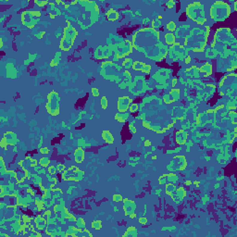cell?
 Returning a JSON list of instances; mask_svg holds the SVG:
<instances>
[{"instance_id":"6da1fadb","label":"cell","mask_w":237,"mask_h":237,"mask_svg":"<svg viewBox=\"0 0 237 237\" xmlns=\"http://www.w3.org/2000/svg\"><path fill=\"white\" fill-rule=\"evenodd\" d=\"M132 46L143 53L151 60L161 61L167 55L168 49L160 41V33L153 28L138 29L132 35Z\"/></svg>"},{"instance_id":"7a4b0ae2","label":"cell","mask_w":237,"mask_h":237,"mask_svg":"<svg viewBox=\"0 0 237 237\" xmlns=\"http://www.w3.org/2000/svg\"><path fill=\"white\" fill-rule=\"evenodd\" d=\"M210 32V26H205V29L195 28L185 38L184 45L191 46V49L195 52H203L207 43Z\"/></svg>"},{"instance_id":"3957f363","label":"cell","mask_w":237,"mask_h":237,"mask_svg":"<svg viewBox=\"0 0 237 237\" xmlns=\"http://www.w3.org/2000/svg\"><path fill=\"white\" fill-rule=\"evenodd\" d=\"M236 44V39L234 35L232 33V31L228 28H220L218 29L214 34L213 42L211 44V47L220 46L222 49L226 47L234 46Z\"/></svg>"},{"instance_id":"277c9868","label":"cell","mask_w":237,"mask_h":237,"mask_svg":"<svg viewBox=\"0 0 237 237\" xmlns=\"http://www.w3.org/2000/svg\"><path fill=\"white\" fill-rule=\"evenodd\" d=\"M219 88L221 91L220 96L233 97L237 89V75L234 72L225 74L221 79Z\"/></svg>"},{"instance_id":"5b68a950","label":"cell","mask_w":237,"mask_h":237,"mask_svg":"<svg viewBox=\"0 0 237 237\" xmlns=\"http://www.w3.org/2000/svg\"><path fill=\"white\" fill-rule=\"evenodd\" d=\"M232 9L228 3L224 1H216L210 9L211 20L216 22H222L226 21L231 15Z\"/></svg>"},{"instance_id":"8992f818","label":"cell","mask_w":237,"mask_h":237,"mask_svg":"<svg viewBox=\"0 0 237 237\" xmlns=\"http://www.w3.org/2000/svg\"><path fill=\"white\" fill-rule=\"evenodd\" d=\"M186 15L196 24L203 26L207 22L205 7L200 2H193L186 7Z\"/></svg>"},{"instance_id":"52a82bcc","label":"cell","mask_w":237,"mask_h":237,"mask_svg":"<svg viewBox=\"0 0 237 237\" xmlns=\"http://www.w3.org/2000/svg\"><path fill=\"white\" fill-rule=\"evenodd\" d=\"M68 22L67 26L64 28L63 35H62V38L59 44V48L65 52H68L71 49V47L73 46V44H74V41L76 40L77 36H78V32L76 30V28L73 27L70 22Z\"/></svg>"},{"instance_id":"ba28073f","label":"cell","mask_w":237,"mask_h":237,"mask_svg":"<svg viewBox=\"0 0 237 237\" xmlns=\"http://www.w3.org/2000/svg\"><path fill=\"white\" fill-rule=\"evenodd\" d=\"M59 102L60 97L56 91H52L47 94L45 109L49 115L56 117L59 114Z\"/></svg>"},{"instance_id":"9c48e42d","label":"cell","mask_w":237,"mask_h":237,"mask_svg":"<svg viewBox=\"0 0 237 237\" xmlns=\"http://www.w3.org/2000/svg\"><path fill=\"white\" fill-rule=\"evenodd\" d=\"M41 12L37 10H25L21 14V21L24 26L29 29L33 28L39 22Z\"/></svg>"},{"instance_id":"30bf717a","label":"cell","mask_w":237,"mask_h":237,"mask_svg":"<svg viewBox=\"0 0 237 237\" xmlns=\"http://www.w3.org/2000/svg\"><path fill=\"white\" fill-rule=\"evenodd\" d=\"M84 176V172L81 170L76 166H71L68 169H65L64 172L62 173V179L64 181L70 182H80Z\"/></svg>"},{"instance_id":"8fae6325","label":"cell","mask_w":237,"mask_h":237,"mask_svg":"<svg viewBox=\"0 0 237 237\" xmlns=\"http://www.w3.org/2000/svg\"><path fill=\"white\" fill-rule=\"evenodd\" d=\"M132 44L129 40H125L123 43L120 44L118 45V51L116 54V58L117 59H123L126 58V56L132 52Z\"/></svg>"},{"instance_id":"7c38bea8","label":"cell","mask_w":237,"mask_h":237,"mask_svg":"<svg viewBox=\"0 0 237 237\" xmlns=\"http://www.w3.org/2000/svg\"><path fill=\"white\" fill-rule=\"evenodd\" d=\"M17 135L14 134L13 132L7 131L4 134V136L1 141V146L5 147L6 146H15L17 144Z\"/></svg>"},{"instance_id":"4fadbf2b","label":"cell","mask_w":237,"mask_h":237,"mask_svg":"<svg viewBox=\"0 0 237 237\" xmlns=\"http://www.w3.org/2000/svg\"><path fill=\"white\" fill-rule=\"evenodd\" d=\"M132 100L129 97H120L117 102V108L119 112H127L130 106L132 105Z\"/></svg>"},{"instance_id":"5bb4252c","label":"cell","mask_w":237,"mask_h":237,"mask_svg":"<svg viewBox=\"0 0 237 237\" xmlns=\"http://www.w3.org/2000/svg\"><path fill=\"white\" fill-rule=\"evenodd\" d=\"M143 126L146 129L152 130L153 132H156L158 134H163L166 132V128L163 127L162 125L158 122H151V121H143Z\"/></svg>"},{"instance_id":"9a60e30c","label":"cell","mask_w":237,"mask_h":237,"mask_svg":"<svg viewBox=\"0 0 237 237\" xmlns=\"http://www.w3.org/2000/svg\"><path fill=\"white\" fill-rule=\"evenodd\" d=\"M123 202V210H124V213L126 216L131 215L132 213H135L136 211V204L134 201L130 200L128 198H125L122 200Z\"/></svg>"},{"instance_id":"2e32d148","label":"cell","mask_w":237,"mask_h":237,"mask_svg":"<svg viewBox=\"0 0 237 237\" xmlns=\"http://www.w3.org/2000/svg\"><path fill=\"white\" fill-rule=\"evenodd\" d=\"M151 66L149 64H146L142 61H134L132 64V70H134L136 71H141L145 74H149L151 71Z\"/></svg>"},{"instance_id":"e0dca14e","label":"cell","mask_w":237,"mask_h":237,"mask_svg":"<svg viewBox=\"0 0 237 237\" xmlns=\"http://www.w3.org/2000/svg\"><path fill=\"white\" fill-rule=\"evenodd\" d=\"M185 195H186L185 189L183 186H180V187H176V189L173 191V193L172 195H170V197L172 198V200L174 202L178 203V202H181L185 197Z\"/></svg>"},{"instance_id":"ac0fdd59","label":"cell","mask_w":237,"mask_h":237,"mask_svg":"<svg viewBox=\"0 0 237 237\" xmlns=\"http://www.w3.org/2000/svg\"><path fill=\"white\" fill-rule=\"evenodd\" d=\"M33 222H34L35 227L38 231H45L47 228V225H48V223H49L45 218L44 216H41V215H38L37 217H35Z\"/></svg>"},{"instance_id":"d6986e66","label":"cell","mask_w":237,"mask_h":237,"mask_svg":"<svg viewBox=\"0 0 237 237\" xmlns=\"http://www.w3.org/2000/svg\"><path fill=\"white\" fill-rule=\"evenodd\" d=\"M173 160L176 170H184L187 167V160L184 156H174Z\"/></svg>"},{"instance_id":"ffe728a7","label":"cell","mask_w":237,"mask_h":237,"mask_svg":"<svg viewBox=\"0 0 237 237\" xmlns=\"http://www.w3.org/2000/svg\"><path fill=\"white\" fill-rule=\"evenodd\" d=\"M188 140V134L184 130H179L175 134V141L180 146L184 145Z\"/></svg>"},{"instance_id":"44dd1931","label":"cell","mask_w":237,"mask_h":237,"mask_svg":"<svg viewBox=\"0 0 237 237\" xmlns=\"http://www.w3.org/2000/svg\"><path fill=\"white\" fill-rule=\"evenodd\" d=\"M28 176H29V173H28V170L25 169V168H22L21 170H18V172H16V184H22L23 183L25 180L28 178Z\"/></svg>"},{"instance_id":"7402d4cb","label":"cell","mask_w":237,"mask_h":237,"mask_svg":"<svg viewBox=\"0 0 237 237\" xmlns=\"http://www.w3.org/2000/svg\"><path fill=\"white\" fill-rule=\"evenodd\" d=\"M85 159V152L82 147H78L74 151V160L76 163H82Z\"/></svg>"},{"instance_id":"603a6c76","label":"cell","mask_w":237,"mask_h":237,"mask_svg":"<svg viewBox=\"0 0 237 237\" xmlns=\"http://www.w3.org/2000/svg\"><path fill=\"white\" fill-rule=\"evenodd\" d=\"M198 70H199V71H200V72L205 73L206 76H210V75L212 74V72H213L212 65L210 63H208V62H206L205 64H203Z\"/></svg>"},{"instance_id":"cb8c5ba5","label":"cell","mask_w":237,"mask_h":237,"mask_svg":"<svg viewBox=\"0 0 237 237\" xmlns=\"http://www.w3.org/2000/svg\"><path fill=\"white\" fill-rule=\"evenodd\" d=\"M102 138L107 144L112 145L113 143H114V137H113L112 134L108 130H104L102 132Z\"/></svg>"},{"instance_id":"d4e9b609","label":"cell","mask_w":237,"mask_h":237,"mask_svg":"<svg viewBox=\"0 0 237 237\" xmlns=\"http://www.w3.org/2000/svg\"><path fill=\"white\" fill-rule=\"evenodd\" d=\"M106 17L108 22H116L119 19V13L116 10H114V9L111 8L106 13Z\"/></svg>"},{"instance_id":"484cf974","label":"cell","mask_w":237,"mask_h":237,"mask_svg":"<svg viewBox=\"0 0 237 237\" xmlns=\"http://www.w3.org/2000/svg\"><path fill=\"white\" fill-rule=\"evenodd\" d=\"M129 113L128 112H118L115 115V120L119 122L124 123L128 120L129 119Z\"/></svg>"},{"instance_id":"4316f807","label":"cell","mask_w":237,"mask_h":237,"mask_svg":"<svg viewBox=\"0 0 237 237\" xmlns=\"http://www.w3.org/2000/svg\"><path fill=\"white\" fill-rule=\"evenodd\" d=\"M185 74L187 76H192V77H199L200 76V71H199L198 68L196 67H192V68H189L185 71Z\"/></svg>"},{"instance_id":"83f0119b","label":"cell","mask_w":237,"mask_h":237,"mask_svg":"<svg viewBox=\"0 0 237 237\" xmlns=\"http://www.w3.org/2000/svg\"><path fill=\"white\" fill-rule=\"evenodd\" d=\"M169 94L170 98H172V102H175L181 97V90L180 89H172L169 93Z\"/></svg>"},{"instance_id":"f1b7e54d","label":"cell","mask_w":237,"mask_h":237,"mask_svg":"<svg viewBox=\"0 0 237 237\" xmlns=\"http://www.w3.org/2000/svg\"><path fill=\"white\" fill-rule=\"evenodd\" d=\"M165 42L168 45L172 46L175 44V35L172 33H168L165 34Z\"/></svg>"},{"instance_id":"f546056e","label":"cell","mask_w":237,"mask_h":237,"mask_svg":"<svg viewBox=\"0 0 237 237\" xmlns=\"http://www.w3.org/2000/svg\"><path fill=\"white\" fill-rule=\"evenodd\" d=\"M175 189H176V186H175L174 184H172V183H168L166 184V186H165V193L168 195L170 196V195H172V193H173V191L175 190Z\"/></svg>"},{"instance_id":"4dcf8cb0","label":"cell","mask_w":237,"mask_h":237,"mask_svg":"<svg viewBox=\"0 0 237 237\" xmlns=\"http://www.w3.org/2000/svg\"><path fill=\"white\" fill-rule=\"evenodd\" d=\"M38 163L41 167L43 168H47L49 167V164H50V158H47V157H44V158H41L38 161Z\"/></svg>"},{"instance_id":"1f68e13d","label":"cell","mask_w":237,"mask_h":237,"mask_svg":"<svg viewBox=\"0 0 237 237\" xmlns=\"http://www.w3.org/2000/svg\"><path fill=\"white\" fill-rule=\"evenodd\" d=\"M123 236H131V237H134V236H137V231H136V228L135 227H129L127 229L126 233L123 234Z\"/></svg>"},{"instance_id":"d6a6232c","label":"cell","mask_w":237,"mask_h":237,"mask_svg":"<svg viewBox=\"0 0 237 237\" xmlns=\"http://www.w3.org/2000/svg\"><path fill=\"white\" fill-rule=\"evenodd\" d=\"M7 170L6 169V165H5V161H4V158L3 157L0 158V174L2 176H4L5 174H7Z\"/></svg>"},{"instance_id":"836d02e7","label":"cell","mask_w":237,"mask_h":237,"mask_svg":"<svg viewBox=\"0 0 237 237\" xmlns=\"http://www.w3.org/2000/svg\"><path fill=\"white\" fill-rule=\"evenodd\" d=\"M132 64H134V61L132 60V59H125L124 61L122 63V66L124 67L126 70H130V69H132Z\"/></svg>"},{"instance_id":"e575fe53","label":"cell","mask_w":237,"mask_h":237,"mask_svg":"<svg viewBox=\"0 0 237 237\" xmlns=\"http://www.w3.org/2000/svg\"><path fill=\"white\" fill-rule=\"evenodd\" d=\"M100 105H101V108L102 109H107L108 108V98L106 97H103L100 100Z\"/></svg>"},{"instance_id":"d590c367","label":"cell","mask_w":237,"mask_h":237,"mask_svg":"<svg viewBox=\"0 0 237 237\" xmlns=\"http://www.w3.org/2000/svg\"><path fill=\"white\" fill-rule=\"evenodd\" d=\"M92 228L94 230H100L102 228V221H94L92 222Z\"/></svg>"},{"instance_id":"8d00e7d4","label":"cell","mask_w":237,"mask_h":237,"mask_svg":"<svg viewBox=\"0 0 237 237\" xmlns=\"http://www.w3.org/2000/svg\"><path fill=\"white\" fill-rule=\"evenodd\" d=\"M168 180L169 178H167V174H164V175H161L159 178H158V184L160 185H166L168 183Z\"/></svg>"},{"instance_id":"74e56055","label":"cell","mask_w":237,"mask_h":237,"mask_svg":"<svg viewBox=\"0 0 237 237\" xmlns=\"http://www.w3.org/2000/svg\"><path fill=\"white\" fill-rule=\"evenodd\" d=\"M166 28L169 31V33H172V32H174V31L176 30V24H175V22H168V24L166 25Z\"/></svg>"},{"instance_id":"f35d334b","label":"cell","mask_w":237,"mask_h":237,"mask_svg":"<svg viewBox=\"0 0 237 237\" xmlns=\"http://www.w3.org/2000/svg\"><path fill=\"white\" fill-rule=\"evenodd\" d=\"M138 108H139V107H138L137 103H132V105L129 108V111L131 113H135V112H137Z\"/></svg>"},{"instance_id":"ab89813d","label":"cell","mask_w":237,"mask_h":237,"mask_svg":"<svg viewBox=\"0 0 237 237\" xmlns=\"http://www.w3.org/2000/svg\"><path fill=\"white\" fill-rule=\"evenodd\" d=\"M56 173H63L64 170H65V166L61 163H59L56 165Z\"/></svg>"},{"instance_id":"60d3db41","label":"cell","mask_w":237,"mask_h":237,"mask_svg":"<svg viewBox=\"0 0 237 237\" xmlns=\"http://www.w3.org/2000/svg\"><path fill=\"white\" fill-rule=\"evenodd\" d=\"M112 199H113V201H114V202H117L118 203V202H121L123 200V197L120 194H115V195H113Z\"/></svg>"},{"instance_id":"b9f144b4","label":"cell","mask_w":237,"mask_h":237,"mask_svg":"<svg viewBox=\"0 0 237 237\" xmlns=\"http://www.w3.org/2000/svg\"><path fill=\"white\" fill-rule=\"evenodd\" d=\"M48 172L50 174H56V165H52V166H49L48 167Z\"/></svg>"},{"instance_id":"7bdbcfd3","label":"cell","mask_w":237,"mask_h":237,"mask_svg":"<svg viewBox=\"0 0 237 237\" xmlns=\"http://www.w3.org/2000/svg\"><path fill=\"white\" fill-rule=\"evenodd\" d=\"M129 132H130V134H136L137 132V129L135 126H132V124H130L129 125Z\"/></svg>"},{"instance_id":"ee69618b","label":"cell","mask_w":237,"mask_h":237,"mask_svg":"<svg viewBox=\"0 0 237 237\" xmlns=\"http://www.w3.org/2000/svg\"><path fill=\"white\" fill-rule=\"evenodd\" d=\"M40 153L43 154V155H48L50 153V150L49 148H47V147H43L40 149Z\"/></svg>"},{"instance_id":"f6af8a7d","label":"cell","mask_w":237,"mask_h":237,"mask_svg":"<svg viewBox=\"0 0 237 237\" xmlns=\"http://www.w3.org/2000/svg\"><path fill=\"white\" fill-rule=\"evenodd\" d=\"M91 92H92V94L94 97H99V90L97 89V88H96V87H94V88H92V90H91Z\"/></svg>"},{"instance_id":"bcb514c9","label":"cell","mask_w":237,"mask_h":237,"mask_svg":"<svg viewBox=\"0 0 237 237\" xmlns=\"http://www.w3.org/2000/svg\"><path fill=\"white\" fill-rule=\"evenodd\" d=\"M138 221H139V223H140L141 225H146V224H147V219H146V218H144V217L139 218Z\"/></svg>"},{"instance_id":"7dc6e473","label":"cell","mask_w":237,"mask_h":237,"mask_svg":"<svg viewBox=\"0 0 237 237\" xmlns=\"http://www.w3.org/2000/svg\"><path fill=\"white\" fill-rule=\"evenodd\" d=\"M34 3L39 7H44L48 4V1H38V0H36V1H34Z\"/></svg>"},{"instance_id":"c3c4849f","label":"cell","mask_w":237,"mask_h":237,"mask_svg":"<svg viewBox=\"0 0 237 237\" xmlns=\"http://www.w3.org/2000/svg\"><path fill=\"white\" fill-rule=\"evenodd\" d=\"M50 214H51V211H49V210L45 211V214H44V217L47 220V221H48V222L50 221Z\"/></svg>"},{"instance_id":"681fc988","label":"cell","mask_w":237,"mask_h":237,"mask_svg":"<svg viewBox=\"0 0 237 237\" xmlns=\"http://www.w3.org/2000/svg\"><path fill=\"white\" fill-rule=\"evenodd\" d=\"M175 4H176L175 1H172V0H170V1L167 2V7H168L169 8H172V7H174Z\"/></svg>"},{"instance_id":"f907efd6","label":"cell","mask_w":237,"mask_h":237,"mask_svg":"<svg viewBox=\"0 0 237 237\" xmlns=\"http://www.w3.org/2000/svg\"><path fill=\"white\" fill-rule=\"evenodd\" d=\"M37 165V160L33 158H30V167H35Z\"/></svg>"},{"instance_id":"816d5d0a","label":"cell","mask_w":237,"mask_h":237,"mask_svg":"<svg viewBox=\"0 0 237 237\" xmlns=\"http://www.w3.org/2000/svg\"><path fill=\"white\" fill-rule=\"evenodd\" d=\"M66 218H67L68 220H71V221H76V218L73 217L71 214H67V215H66Z\"/></svg>"},{"instance_id":"f5cc1de1","label":"cell","mask_w":237,"mask_h":237,"mask_svg":"<svg viewBox=\"0 0 237 237\" xmlns=\"http://www.w3.org/2000/svg\"><path fill=\"white\" fill-rule=\"evenodd\" d=\"M27 192H28V193H29V194H30L31 195H33V196H34V195H35V192H34V191L33 190V189H32V188H28V189H27Z\"/></svg>"},{"instance_id":"db71d44e","label":"cell","mask_w":237,"mask_h":237,"mask_svg":"<svg viewBox=\"0 0 237 237\" xmlns=\"http://www.w3.org/2000/svg\"><path fill=\"white\" fill-rule=\"evenodd\" d=\"M151 146V141L146 140L145 141V146Z\"/></svg>"},{"instance_id":"11a10c76","label":"cell","mask_w":237,"mask_h":237,"mask_svg":"<svg viewBox=\"0 0 237 237\" xmlns=\"http://www.w3.org/2000/svg\"><path fill=\"white\" fill-rule=\"evenodd\" d=\"M190 62H191V56H188L187 58L185 59V63H186V64H189Z\"/></svg>"},{"instance_id":"9f6ffc18","label":"cell","mask_w":237,"mask_h":237,"mask_svg":"<svg viewBox=\"0 0 237 237\" xmlns=\"http://www.w3.org/2000/svg\"><path fill=\"white\" fill-rule=\"evenodd\" d=\"M177 84V78H173L172 79V87H175V85Z\"/></svg>"},{"instance_id":"6f0895ef","label":"cell","mask_w":237,"mask_h":237,"mask_svg":"<svg viewBox=\"0 0 237 237\" xmlns=\"http://www.w3.org/2000/svg\"><path fill=\"white\" fill-rule=\"evenodd\" d=\"M129 218H130V219H135V218H136V214L135 213H132L131 215H129Z\"/></svg>"},{"instance_id":"680465c9","label":"cell","mask_w":237,"mask_h":237,"mask_svg":"<svg viewBox=\"0 0 237 237\" xmlns=\"http://www.w3.org/2000/svg\"><path fill=\"white\" fill-rule=\"evenodd\" d=\"M56 4H59H59H62V1H60V0H59H59H56Z\"/></svg>"},{"instance_id":"91938a15","label":"cell","mask_w":237,"mask_h":237,"mask_svg":"<svg viewBox=\"0 0 237 237\" xmlns=\"http://www.w3.org/2000/svg\"><path fill=\"white\" fill-rule=\"evenodd\" d=\"M78 2L77 1H72V2H71V5H75V4H77Z\"/></svg>"}]
</instances>
